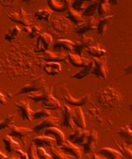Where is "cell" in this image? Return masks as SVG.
I'll return each mask as SVG.
<instances>
[{"label": "cell", "mask_w": 132, "mask_h": 159, "mask_svg": "<svg viewBox=\"0 0 132 159\" xmlns=\"http://www.w3.org/2000/svg\"><path fill=\"white\" fill-rule=\"evenodd\" d=\"M50 25L48 26V33L52 37L60 38L68 34L71 28L72 27V23L65 17L56 16L51 20H50Z\"/></svg>", "instance_id": "obj_1"}, {"label": "cell", "mask_w": 132, "mask_h": 159, "mask_svg": "<svg viewBox=\"0 0 132 159\" xmlns=\"http://www.w3.org/2000/svg\"><path fill=\"white\" fill-rule=\"evenodd\" d=\"M98 102L105 107L114 109L120 107L122 102V97L114 88L106 87L100 91L98 95Z\"/></svg>", "instance_id": "obj_2"}, {"label": "cell", "mask_w": 132, "mask_h": 159, "mask_svg": "<svg viewBox=\"0 0 132 159\" xmlns=\"http://www.w3.org/2000/svg\"><path fill=\"white\" fill-rule=\"evenodd\" d=\"M97 25H98V20L93 17H87V20L77 24L73 26L74 31L76 32L78 35H85L87 33L92 30H95L97 28Z\"/></svg>", "instance_id": "obj_3"}, {"label": "cell", "mask_w": 132, "mask_h": 159, "mask_svg": "<svg viewBox=\"0 0 132 159\" xmlns=\"http://www.w3.org/2000/svg\"><path fill=\"white\" fill-rule=\"evenodd\" d=\"M93 62H94V66L92 74L99 79H106L108 76L107 58L105 57L93 58Z\"/></svg>", "instance_id": "obj_4"}, {"label": "cell", "mask_w": 132, "mask_h": 159, "mask_svg": "<svg viewBox=\"0 0 132 159\" xmlns=\"http://www.w3.org/2000/svg\"><path fill=\"white\" fill-rule=\"evenodd\" d=\"M6 15L12 22L19 24V25H22L23 26H29L31 24H33L32 17L28 15L23 9H20L19 11L7 13Z\"/></svg>", "instance_id": "obj_5"}, {"label": "cell", "mask_w": 132, "mask_h": 159, "mask_svg": "<svg viewBox=\"0 0 132 159\" xmlns=\"http://www.w3.org/2000/svg\"><path fill=\"white\" fill-rule=\"evenodd\" d=\"M45 86V81L42 77H37L36 79L33 80L32 82L29 84H26L24 86H22L21 89L18 90V92L16 93V95L19 96L21 94H25V93H29L35 91H38L41 90V88Z\"/></svg>", "instance_id": "obj_6"}, {"label": "cell", "mask_w": 132, "mask_h": 159, "mask_svg": "<svg viewBox=\"0 0 132 159\" xmlns=\"http://www.w3.org/2000/svg\"><path fill=\"white\" fill-rule=\"evenodd\" d=\"M52 42H53V37L49 33H47V32L41 33L39 35L37 36L35 51L44 52L48 50Z\"/></svg>", "instance_id": "obj_7"}, {"label": "cell", "mask_w": 132, "mask_h": 159, "mask_svg": "<svg viewBox=\"0 0 132 159\" xmlns=\"http://www.w3.org/2000/svg\"><path fill=\"white\" fill-rule=\"evenodd\" d=\"M90 131L86 130V128H77L69 135V141H71L73 143L81 145L87 143V139L89 137Z\"/></svg>", "instance_id": "obj_8"}, {"label": "cell", "mask_w": 132, "mask_h": 159, "mask_svg": "<svg viewBox=\"0 0 132 159\" xmlns=\"http://www.w3.org/2000/svg\"><path fill=\"white\" fill-rule=\"evenodd\" d=\"M59 149H62L64 153L72 157L73 158L80 159L82 158V151L78 146L71 143V141H64L59 146Z\"/></svg>", "instance_id": "obj_9"}, {"label": "cell", "mask_w": 132, "mask_h": 159, "mask_svg": "<svg viewBox=\"0 0 132 159\" xmlns=\"http://www.w3.org/2000/svg\"><path fill=\"white\" fill-rule=\"evenodd\" d=\"M93 43H94V40L92 38L86 35H82L81 38L77 42H74L73 51L75 52V54L82 56L83 52L85 51L86 49H87Z\"/></svg>", "instance_id": "obj_10"}, {"label": "cell", "mask_w": 132, "mask_h": 159, "mask_svg": "<svg viewBox=\"0 0 132 159\" xmlns=\"http://www.w3.org/2000/svg\"><path fill=\"white\" fill-rule=\"evenodd\" d=\"M98 139H99V136H98V134H97L96 131L95 130L91 131L90 134H89V137L87 139V143L83 145L84 153L87 155V157H90V156L93 153V151L96 149Z\"/></svg>", "instance_id": "obj_11"}, {"label": "cell", "mask_w": 132, "mask_h": 159, "mask_svg": "<svg viewBox=\"0 0 132 159\" xmlns=\"http://www.w3.org/2000/svg\"><path fill=\"white\" fill-rule=\"evenodd\" d=\"M15 107L18 109L21 118L23 120H25L26 121H32L33 120L32 115H33L34 111L30 108L29 103L24 101V100H20V101L15 103Z\"/></svg>", "instance_id": "obj_12"}, {"label": "cell", "mask_w": 132, "mask_h": 159, "mask_svg": "<svg viewBox=\"0 0 132 159\" xmlns=\"http://www.w3.org/2000/svg\"><path fill=\"white\" fill-rule=\"evenodd\" d=\"M49 7L52 11L64 12L71 7V0H48Z\"/></svg>", "instance_id": "obj_13"}, {"label": "cell", "mask_w": 132, "mask_h": 159, "mask_svg": "<svg viewBox=\"0 0 132 159\" xmlns=\"http://www.w3.org/2000/svg\"><path fill=\"white\" fill-rule=\"evenodd\" d=\"M58 124H59L58 119L50 115L49 117L43 118L41 122L35 125L34 128H33V131H35V132H41V131L45 130L46 128H50V127H56Z\"/></svg>", "instance_id": "obj_14"}, {"label": "cell", "mask_w": 132, "mask_h": 159, "mask_svg": "<svg viewBox=\"0 0 132 159\" xmlns=\"http://www.w3.org/2000/svg\"><path fill=\"white\" fill-rule=\"evenodd\" d=\"M62 121L63 126L68 129H72L75 127L72 120V108L69 105H64L62 107Z\"/></svg>", "instance_id": "obj_15"}, {"label": "cell", "mask_w": 132, "mask_h": 159, "mask_svg": "<svg viewBox=\"0 0 132 159\" xmlns=\"http://www.w3.org/2000/svg\"><path fill=\"white\" fill-rule=\"evenodd\" d=\"M74 42L67 39H57L53 45V50L57 52H69L73 51Z\"/></svg>", "instance_id": "obj_16"}, {"label": "cell", "mask_w": 132, "mask_h": 159, "mask_svg": "<svg viewBox=\"0 0 132 159\" xmlns=\"http://www.w3.org/2000/svg\"><path fill=\"white\" fill-rule=\"evenodd\" d=\"M35 145V147H41V148H51L52 146H54V144L56 143L55 139L52 136L50 135H41V136H37L35 138L32 139L31 141Z\"/></svg>", "instance_id": "obj_17"}, {"label": "cell", "mask_w": 132, "mask_h": 159, "mask_svg": "<svg viewBox=\"0 0 132 159\" xmlns=\"http://www.w3.org/2000/svg\"><path fill=\"white\" fill-rule=\"evenodd\" d=\"M72 120L74 125L78 128H86L87 127L85 116L80 107H74V109H72Z\"/></svg>", "instance_id": "obj_18"}, {"label": "cell", "mask_w": 132, "mask_h": 159, "mask_svg": "<svg viewBox=\"0 0 132 159\" xmlns=\"http://www.w3.org/2000/svg\"><path fill=\"white\" fill-rule=\"evenodd\" d=\"M68 53L66 52H57L54 50H46L44 51V59L47 62H60L64 61L67 58Z\"/></svg>", "instance_id": "obj_19"}, {"label": "cell", "mask_w": 132, "mask_h": 159, "mask_svg": "<svg viewBox=\"0 0 132 159\" xmlns=\"http://www.w3.org/2000/svg\"><path fill=\"white\" fill-rule=\"evenodd\" d=\"M33 132V129H30L26 127H20V126H15L14 124L12 125L10 128V133L9 134L19 139H24L27 135H29Z\"/></svg>", "instance_id": "obj_20"}, {"label": "cell", "mask_w": 132, "mask_h": 159, "mask_svg": "<svg viewBox=\"0 0 132 159\" xmlns=\"http://www.w3.org/2000/svg\"><path fill=\"white\" fill-rule=\"evenodd\" d=\"M115 19L114 15H107L101 18V20L98 21V25H97L96 30L98 34L101 36H104L107 29L109 28V26H111V23L113 20Z\"/></svg>", "instance_id": "obj_21"}, {"label": "cell", "mask_w": 132, "mask_h": 159, "mask_svg": "<svg viewBox=\"0 0 132 159\" xmlns=\"http://www.w3.org/2000/svg\"><path fill=\"white\" fill-rule=\"evenodd\" d=\"M45 134L47 135L52 136L56 141V144L59 147L64 141H65V136L64 134L62 132L60 129H58L56 127H50L45 129Z\"/></svg>", "instance_id": "obj_22"}, {"label": "cell", "mask_w": 132, "mask_h": 159, "mask_svg": "<svg viewBox=\"0 0 132 159\" xmlns=\"http://www.w3.org/2000/svg\"><path fill=\"white\" fill-rule=\"evenodd\" d=\"M93 66H94V62H93V60H92L90 62L87 63V65H85L84 67H82L81 70L77 71L76 73L72 74L71 77V78H74V79H84L87 77L90 74L92 73V70H93Z\"/></svg>", "instance_id": "obj_23"}, {"label": "cell", "mask_w": 132, "mask_h": 159, "mask_svg": "<svg viewBox=\"0 0 132 159\" xmlns=\"http://www.w3.org/2000/svg\"><path fill=\"white\" fill-rule=\"evenodd\" d=\"M89 94L83 95L80 97H73L71 94L67 93L65 95V101L68 103V105H71L72 107H81L87 104V101L89 100Z\"/></svg>", "instance_id": "obj_24"}, {"label": "cell", "mask_w": 132, "mask_h": 159, "mask_svg": "<svg viewBox=\"0 0 132 159\" xmlns=\"http://www.w3.org/2000/svg\"><path fill=\"white\" fill-rule=\"evenodd\" d=\"M3 143L5 144V150L8 154H13L17 151V149H21L20 144L10 134H7L3 137Z\"/></svg>", "instance_id": "obj_25"}, {"label": "cell", "mask_w": 132, "mask_h": 159, "mask_svg": "<svg viewBox=\"0 0 132 159\" xmlns=\"http://www.w3.org/2000/svg\"><path fill=\"white\" fill-rule=\"evenodd\" d=\"M51 93L50 90L47 86L42 87L41 90H38V91H35V92H32L27 94V98L32 99L33 101L35 102H39V101H42L43 99H45L46 97L48 95H50Z\"/></svg>", "instance_id": "obj_26"}, {"label": "cell", "mask_w": 132, "mask_h": 159, "mask_svg": "<svg viewBox=\"0 0 132 159\" xmlns=\"http://www.w3.org/2000/svg\"><path fill=\"white\" fill-rule=\"evenodd\" d=\"M87 54L92 57L93 58H100V57H105L107 55V50L105 48L99 44V43H93L92 45L89 47L87 49Z\"/></svg>", "instance_id": "obj_27"}, {"label": "cell", "mask_w": 132, "mask_h": 159, "mask_svg": "<svg viewBox=\"0 0 132 159\" xmlns=\"http://www.w3.org/2000/svg\"><path fill=\"white\" fill-rule=\"evenodd\" d=\"M67 57L69 58V60H70V62H71V64H72L73 66L78 67V68H82V67H84L91 61V60H89L88 58H85V57H83L82 56H79V55L75 54V53H71V52H69V53H68Z\"/></svg>", "instance_id": "obj_28"}, {"label": "cell", "mask_w": 132, "mask_h": 159, "mask_svg": "<svg viewBox=\"0 0 132 159\" xmlns=\"http://www.w3.org/2000/svg\"><path fill=\"white\" fill-rule=\"evenodd\" d=\"M98 153L100 155H101L102 157L104 158H108V159H121L123 158V156L122 154L118 151V150H116V149H111V148H102L101 149Z\"/></svg>", "instance_id": "obj_29"}, {"label": "cell", "mask_w": 132, "mask_h": 159, "mask_svg": "<svg viewBox=\"0 0 132 159\" xmlns=\"http://www.w3.org/2000/svg\"><path fill=\"white\" fill-rule=\"evenodd\" d=\"M41 106L49 110H56V109L61 107L60 102L51 93L46 97L45 99H43L41 101Z\"/></svg>", "instance_id": "obj_30"}, {"label": "cell", "mask_w": 132, "mask_h": 159, "mask_svg": "<svg viewBox=\"0 0 132 159\" xmlns=\"http://www.w3.org/2000/svg\"><path fill=\"white\" fill-rule=\"evenodd\" d=\"M43 70L49 76H56L61 72L62 66L60 62H48L43 67Z\"/></svg>", "instance_id": "obj_31"}, {"label": "cell", "mask_w": 132, "mask_h": 159, "mask_svg": "<svg viewBox=\"0 0 132 159\" xmlns=\"http://www.w3.org/2000/svg\"><path fill=\"white\" fill-rule=\"evenodd\" d=\"M53 14V11L50 9H40V10L35 11L34 12V18L39 21H43V22H49L50 20L51 16Z\"/></svg>", "instance_id": "obj_32"}, {"label": "cell", "mask_w": 132, "mask_h": 159, "mask_svg": "<svg viewBox=\"0 0 132 159\" xmlns=\"http://www.w3.org/2000/svg\"><path fill=\"white\" fill-rule=\"evenodd\" d=\"M118 134L121 138L124 141V143L127 144L131 143L132 141V130L129 125H125L122 128H119Z\"/></svg>", "instance_id": "obj_33"}, {"label": "cell", "mask_w": 132, "mask_h": 159, "mask_svg": "<svg viewBox=\"0 0 132 159\" xmlns=\"http://www.w3.org/2000/svg\"><path fill=\"white\" fill-rule=\"evenodd\" d=\"M67 11H68L67 19L71 21V23H73L74 25H77V24H78V23H80L84 20V17L82 15V12H80V11L73 9L72 7H70Z\"/></svg>", "instance_id": "obj_34"}, {"label": "cell", "mask_w": 132, "mask_h": 159, "mask_svg": "<svg viewBox=\"0 0 132 159\" xmlns=\"http://www.w3.org/2000/svg\"><path fill=\"white\" fill-rule=\"evenodd\" d=\"M110 13V5L107 0H100L98 8H97V14L100 17H105Z\"/></svg>", "instance_id": "obj_35"}, {"label": "cell", "mask_w": 132, "mask_h": 159, "mask_svg": "<svg viewBox=\"0 0 132 159\" xmlns=\"http://www.w3.org/2000/svg\"><path fill=\"white\" fill-rule=\"evenodd\" d=\"M23 30L26 34L27 37L34 39L41 34V26L36 24H31L29 26H24Z\"/></svg>", "instance_id": "obj_36"}, {"label": "cell", "mask_w": 132, "mask_h": 159, "mask_svg": "<svg viewBox=\"0 0 132 159\" xmlns=\"http://www.w3.org/2000/svg\"><path fill=\"white\" fill-rule=\"evenodd\" d=\"M21 28H20V26H13L12 27H11L10 30H8V31L6 32L5 34V35H4V39H5V41H14L15 39H17L19 35H20V34H21Z\"/></svg>", "instance_id": "obj_37"}, {"label": "cell", "mask_w": 132, "mask_h": 159, "mask_svg": "<svg viewBox=\"0 0 132 159\" xmlns=\"http://www.w3.org/2000/svg\"><path fill=\"white\" fill-rule=\"evenodd\" d=\"M92 1L93 0H74L71 5V7L80 12H83Z\"/></svg>", "instance_id": "obj_38"}, {"label": "cell", "mask_w": 132, "mask_h": 159, "mask_svg": "<svg viewBox=\"0 0 132 159\" xmlns=\"http://www.w3.org/2000/svg\"><path fill=\"white\" fill-rule=\"evenodd\" d=\"M100 0H93L90 5L87 6L86 10L82 12V15L84 18L87 17H91V16H94L97 13V8H98V5H99Z\"/></svg>", "instance_id": "obj_39"}, {"label": "cell", "mask_w": 132, "mask_h": 159, "mask_svg": "<svg viewBox=\"0 0 132 159\" xmlns=\"http://www.w3.org/2000/svg\"><path fill=\"white\" fill-rule=\"evenodd\" d=\"M14 124V114H9L0 120V131L10 128L12 125Z\"/></svg>", "instance_id": "obj_40"}, {"label": "cell", "mask_w": 132, "mask_h": 159, "mask_svg": "<svg viewBox=\"0 0 132 159\" xmlns=\"http://www.w3.org/2000/svg\"><path fill=\"white\" fill-rule=\"evenodd\" d=\"M51 149V156H52V158L55 159H72L73 157L67 155L66 153H64L62 149H60L59 148L56 149V148H54L53 146L50 148Z\"/></svg>", "instance_id": "obj_41"}, {"label": "cell", "mask_w": 132, "mask_h": 159, "mask_svg": "<svg viewBox=\"0 0 132 159\" xmlns=\"http://www.w3.org/2000/svg\"><path fill=\"white\" fill-rule=\"evenodd\" d=\"M51 113L50 111L47 108H41V109H38L37 111H34L32 117L35 120H40V119L46 118V117H49L50 116Z\"/></svg>", "instance_id": "obj_42"}, {"label": "cell", "mask_w": 132, "mask_h": 159, "mask_svg": "<svg viewBox=\"0 0 132 159\" xmlns=\"http://www.w3.org/2000/svg\"><path fill=\"white\" fill-rule=\"evenodd\" d=\"M117 144V147L121 149V153L123 156V157H126V158H131L132 157V151L130 148L129 147V144L125 143H122V144Z\"/></svg>", "instance_id": "obj_43"}, {"label": "cell", "mask_w": 132, "mask_h": 159, "mask_svg": "<svg viewBox=\"0 0 132 159\" xmlns=\"http://www.w3.org/2000/svg\"><path fill=\"white\" fill-rule=\"evenodd\" d=\"M27 157L28 159H37L38 158V156H37V151H36V147L35 144L31 142V143L28 146V149H27Z\"/></svg>", "instance_id": "obj_44"}, {"label": "cell", "mask_w": 132, "mask_h": 159, "mask_svg": "<svg viewBox=\"0 0 132 159\" xmlns=\"http://www.w3.org/2000/svg\"><path fill=\"white\" fill-rule=\"evenodd\" d=\"M36 151H37V156H38V158L41 159H51L52 158V156L50 154H49L46 149L44 148H41V147H37L36 148Z\"/></svg>", "instance_id": "obj_45"}, {"label": "cell", "mask_w": 132, "mask_h": 159, "mask_svg": "<svg viewBox=\"0 0 132 159\" xmlns=\"http://www.w3.org/2000/svg\"><path fill=\"white\" fill-rule=\"evenodd\" d=\"M2 5H5L6 7H12L17 2V0H0Z\"/></svg>", "instance_id": "obj_46"}, {"label": "cell", "mask_w": 132, "mask_h": 159, "mask_svg": "<svg viewBox=\"0 0 132 159\" xmlns=\"http://www.w3.org/2000/svg\"><path fill=\"white\" fill-rule=\"evenodd\" d=\"M16 154L18 155V157L21 159H28V157H27V154L26 152H24L22 149H17V151L15 152Z\"/></svg>", "instance_id": "obj_47"}, {"label": "cell", "mask_w": 132, "mask_h": 159, "mask_svg": "<svg viewBox=\"0 0 132 159\" xmlns=\"http://www.w3.org/2000/svg\"><path fill=\"white\" fill-rule=\"evenodd\" d=\"M7 104V100H6V98L3 94V93L0 92V107H4Z\"/></svg>", "instance_id": "obj_48"}, {"label": "cell", "mask_w": 132, "mask_h": 159, "mask_svg": "<svg viewBox=\"0 0 132 159\" xmlns=\"http://www.w3.org/2000/svg\"><path fill=\"white\" fill-rule=\"evenodd\" d=\"M109 5H114V6H116L119 4H121L122 2H123L124 0H107Z\"/></svg>", "instance_id": "obj_49"}, {"label": "cell", "mask_w": 132, "mask_h": 159, "mask_svg": "<svg viewBox=\"0 0 132 159\" xmlns=\"http://www.w3.org/2000/svg\"><path fill=\"white\" fill-rule=\"evenodd\" d=\"M89 158H92V159H104V157H102L101 155H100L99 153H97V154H95V153H92V154L90 156V157Z\"/></svg>", "instance_id": "obj_50"}, {"label": "cell", "mask_w": 132, "mask_h": 159, "mask_svg": "<svg viewBox=\"0 0 132 159\" xmlns=\"http://www.w3.org/2000/svg\"><path fill=\"white\" fill-rule=\"evenodd\" d=\"M131 64H129V65H127V66L124 68V71H125V73L127 75H130L131 74Z\"/></svg>", "instance_id": "obj_51"}, {"label": "cell", "mask_w": 132, "mask_h": 159, "mask_svg": "<svg viewBox=\"0 0 132 159\" xmlns=\"http://www.w3.org/2000/svg\"><path fill=\"white\" fill-rule=\"evenodd\" d=\"M9 158V157H7L6 155H5L2 151H0V159H7Z\"/></svg>", "instance_id": "obj_52"}, {"label": "cell", "mask_w": 132, "mask_h": 159, "mask_svg": "<svg viewBox=\"0 0 132 159\" xmlns=\"http://www.w3.org/2000/svg\"><path fill=\"white\" fill-rule=\"evenodd\" d=\"M34 1H36V0H22L23 3H29V2H34Z\"/></svg>", "instance_id": "obj_53"}]
</instances>
